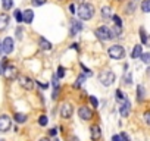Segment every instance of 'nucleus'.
I'll use <instances>...</instances> for the list:
<instances>
[{
    "label": "nucleus",
    "instance_id": "obj_1",
    "mask_svg": "<svg viewBox=\"0 0 150 141\" xmlns=\"http://www.w3.org/2000/svg\"><path fill=\"white\" fill-rule=\"evenodd\" d=\"M77 13H78L80 21H90V19L94 16V13H96L94 5L84 2V3H81V5L77 8Z\"/></svg>",
    "mask_w": 150,
    "mask_h": 141
},
{
    "label": "nucleus",
    "instance_id": "obj_2",
    "mask_svg": "<svg viewBox=\"0 0 150 141\" xmlns=\"http://www.w3.org/2000/svg\"><path fill=\"white\" fill-rule=\"evenodd\" d=\"M116 80V75L113 70H102L99 74V82L103 85V87H110Z\"/></svg>",
    "mask_w": 150,
    "mask_h": 141
},
{
    "label": "nucleus",
    "instance_id": "obj_3",
    "mask_svg": "<svg viewBox=\"0 0 150 141\" xmlns=\"http://www.w3.org/2000/svg\"><path fill=\"white\" fill-rule=\"evenodd\" d=\"M94 34H96V37L100 40V41H109V40H113L115 37H113V32H112V30L109 28V27H106V25H102V27H99V28H96V31H94Z\"/></svg>",
    "mask_w": 150,
    "mask_h": 141
},
{
    "label": "nucleus",
    "instance_id": "obj_4",
    "mask_svg": "<svg viewBox=\"0 0 150 141\" xmlns=\"http://www.w3.org/2000/svg\"><path fill=\"white\" fill-rule=\"evenodd\" d=\"M108 54L113 60H121V59L125 57V49L121 44H113L108 49Z\"/></svg>",
    "mask_w": 150,
    "mask_h": 141
},
{
    "label": "nucleus",
    "instance_id": "obj_5",
    "mask_svg": "<svg viewBox=\"0 0 150 141\" xmlns=\"http://www.w3.org/2000/svg\"><path fill=\"white\" fill-rule=\"evenodd\" d=\"M3 77L6 81H13L19 77V70L13 66V65H6L3 69Z\"/></svg>",
    "mask_w": 150,
    "mask_h": 141
},
{
    "label": "nucleus",
    "instance_id": "obj_6",
    "mask_svg": "<svg viewBox=\"0 0 150 141\" xmlns=\"http://www.w3.org/2000/svg\"><path fill=\"white\" fill-rule=\"evenodd\" d=\"M84 30V25L80 19H71L69 22V37H77V34H80Z\"/></svg>",
    "mask_w": 150,
    "mask_h": 141
},
{
    "label": "nucleus",
    "instance_id": "obj_7",
    "mask_svg": "<svg viewBox=\"0 0 150 141\" xmlns=\"http://www.w3.org/2000/svg\"><path fill=\"white\" fill-rule=\"evenodd\" d=\"M18 82H19V85H21L24 90H27V91H31V90H34V87H35L34 80H31V78L27 77V75L18 77Z\"/></svg>",
    "mask_w": 150,
    "mask_h": 141
},
{
    "label": "nucleus",
    "instance_id": "obj_8",
    "mask_svg": "<svg viewBox=\"0 0 150 141\" xmlns=\"http://www.w3.org/2000/svg\"><path fill=\"white\" fill-rule=\"evenodd\" d=\"M72 115H74V106L71 103H63L60 106V118L68 121L72 118Z\"/></svg>",
    "mask_w": 150,
    "mask_h": 141
},
{
    "label": "nucleus",
    "instance_id": "obj_9",
    "mask_svg": "<svg viewBox=\"0 0 150 141\" xmlns=\"http://www.w3.org/2000/svg\"><path fill=\"white\" fill-rule=\"evenodd\" d=\"M78 118L81 121H84V122L91 121L93 119V110L88 106H80V109H78Z\"/></svg>",
    "mask_w": 150,
    "mask_h": 141
},
{
    "label": "nucleus",
    "instance_id": "obj_10",
    "mask_svg": "<svg viewBox=\"0 0 150 141\" xmlns=\"http://www.w3.org/2000/svg\"><path fill=\"white\" fill-rule=\"evenodd\" d=\"M12 128V118L8 115H0V132H8Z\"/></svg>",
    "mask_w": 150,
    "mask_h": 141
},
{
    "label": "nucleus",
    "instance_id": "obj_11",
    "mask_svg": "<svg viewBox=\"0 0 150 141\" xmlns=\"http://www.w3.org/2000/svg\"><path fill=\"white\" fill-rule=\"evenodd\" d=\"M13 50H15V41H13V38L6 37L3 40V43H2V51L6 53V54H11V53H13Z\"/></svg>",
    "mask_w": 150,
    "mask_h": 141
},
{
    "label": "nucleus",
    "instance_id": "obj_12",
    "mask_svg": "<svg viewBox=\"0 0 150 141\" xmlns=\"http://www.w3.org/2000/svg\"><path fill=\"white\" fill-rule=\"evenodd\" d=\"M119 113H121L122 118H128V115L131 113V103H129L128 99L125 102H122V104L119 106Z\"/></svg>",
    "mask_w": 150,
    "mask_h": 141
},
{
    "label": "nucleus",
    "instance_id": "obj_13",
    "mask_svg": "<svg viewBox=\"0 0 150 141\" xmlns=\"http://www.w3.org/2000/svg\"><path fill=\"white\" fill-rule=\"evenodd\" d=\"M90 138H91V141H99L102 138V129L99 125H93L90 128Z\"/></svg>",
    "mask_w": 150,
    "mask_h": 141
},
{
    "label": "nucleus",
    "instance_id": "obj_14",
    "mask_svg": "<svg viewBox=\"0 0 150 141\" xmlns=\"http://www.w3.org/2000/svg\"><path fill=\"white\" fill-rule=\"evenodd\" d=\"M38 47H40L43 51H50V50L53 49L52 43H50L49 40H46L44 37H40V38H38Z\"/></svg>",
    "mask_w": 150,
    "mask_h": 141
},
{
    "label": "nucleus",
    "instance_id": "obj_15",
    "mask_svg": "<svg viewBox=\"0 0 150 141\" xmlns=\"http://www.w3.org/2000/svg\"><path fill=\"white\" fill-rule=\"evenodd\" d=\"M33 21H34V12L31 9L22 11V22L24 24H31Z\"/></svg>",
    "mask_w": 150,
    "mask_h": 141
},
{
    "label": "nucleus",
    "instance_id": "obj_16",
    "mask_svg": "<svg viewBox=\"0 0 150 141\" xmlns=\"http://www.w3.org/2000/svg\"><path fill=\"white\" fill-rule=\"evenodd\" d=\"M9 22H11V18L8 13H0V31H5L9 27Z\"/></svg>",
    "mask_w": 150,
    "mask_h": 141
},
{
    "label": "nucleus",
    "instance_id": "obj_17",
    "mask_svg": "<svg viewBox=\"0 0 150 141\" xmlns=\"http://www.w3.org/2000/svg\"><path fill=\"white\" fill-rule=\"evenodd\" d=\"M140 37H141V43L146 47H150V35L144 31V28H140Z\"/></svg>",
    "mask_w": 150,
    "mask_h": 141
},
{
    "label": "nucleus",
    "instance_id": "obj_18",
    "mask_svg": "<svg viewBox=\"0 0 150 141\" xmlns=\"http://www.w3.org/2000/svg\"><path fill=\"white\" fill-rule=\"evenodd\" d=\"M86 80H87V77H86L84 74H80V75L77 77V80H75V82H74V88H81L83 84L86 82Z\"/></svg>",
    "mask_w": 150,
    "mask_h": 141
},
{
    "label": "nucleus",
    "instance_id": "obj_19",
    "mask_svg": "<svg viewBox=\"0 0 150 141\" xmlns=\"http://www.w3.org/2000/svg\"><path fill=\"white\" fill-rule=\"evenodd\" d=\"M100 15H102L103 19L112 18V9H110V6H103V8L100 9Z\"/></svg>",
    "mask_w": 150,
    "mask_h": 141
},
{
    "label": "nucleus",
    "instance_id": "obj_20",
    "mask_svg": "<svg viewBox=\"0 0 150 141\" xmlns=\"http://www.w3.org/2000/svg\"><path fill=\"white\" fill-rule=\"evenodd\" d=\"M141 53H143V47H141V44H137V46H134V49L131 51V57L132 59H138L141 56Z\"/></svg>",
    "mask_w": 150,
    "mask_h": 141
},
{
    "label": "nucleus",
    "instance_id": "obj_21",
    "mask_svg": "<svg viewBox=\"0 0 150 141\" xmlns=\"http://www.w3.org/2000/svg\"><path fill=\"white\" fill-rule=\"evenodd\" d=\"M13 119H15V122H18V123H25V122L28 121V116H27L25 113H15V115H13Z\"/></svg>",
    "mask_w": 150,
    "mask_h": 141
},
{
    "label": "nucleus",
    "instance_id": "obj_22",
    "mask_svg": "<svg viewBox=\"0 0 150 141\" xmlns=\"http://www.w3.org/2000/svg\"><path fill=\"white\" fill-rule=\"evenodd\" d=\"M144 96H146L144 87L143 85H137V100L138 102H143L144 100Z\"/></svg>",
    "mask_w": 150,
    "mask_h": 141
},
{
    "label": "nucleus",
    "instance_id": "obj_23",
    "mask_svg": "<svg viewBox=\"0 0 150 141\" xmlns=\"http://www.w3.org/2000/svg\"><path fill=\"white\" fill-rule=\"evenodd\" d=\"M115 99H116L119 103H122V102H125V100H127V96L122 93V90H119V88H118V90L115 91Z\"/></svg>",
    "mask_w": 150,
    "mask_h": 141
},
{
    "label": "nucleus",
    "instance_id": "obj_24",
    "mask_svg": "<svg viewBox=\"0 0 150 141\" xmlns=\"http://www.w3.org/2000/svg\"><path fill=\"white\" fill-rule=\"evenodd\" d=\"M122 82H124V85H131L132 84V75L129 74V72H127L125 75H124V78H122Z\"/></svg>",
    "mask_w": 150,
    "mask_h": 141
},
{
    "label": "nucleus",
    "instance_id": "obj_25",
    "mask_svg": "<svg viewBox=\"0 0 150 141\" xmlns=\"http://www.w3.org/2000/svg\"><path fill=\"white\" fill-rule=\"evenodd\" d=\"M141 11L144 13H150V0H143L141 2Z\"/></svg>",
    "mask_w": 150,
    "mask_h": 141
},
{
    "label": "nucleus",
    "instance_id": "obj_26",
    "mask_svg": "<svg viewBox=\"0 0 150 141\" xmlns=\"http://www.w3.org/2000/svg\"><path fill=\"white\" fill-rule=\"evenodd\" d=\"M2 6L5 11H11L13 8V0H2Z\"/></svg>",
    "mask_w": 150,
    "mask_h": 141
},
{
    "label": "nucleus",
    "instance_id": "obj_27",
    "mask_svg": "<svg viewBox=\"0 0 150 141\" xmlns=\"http://www.w3.org/2000/svg\"><path fill=\"white\" fill-rule=\"evenodd\" d=\"M140 59H141V62H143V63L150 65V51H147V53H141Z\"/></svg>",
    "mask_w": 150,
    "mask_h": 141
},
{
    "label": "nucleus",
    "instance_id": "obj_28",
    "mask_svg": "<svg viewBox=\"0 0 150 141\" xmlns=\"http://www.w3.org/2000/svg\"><path fill=\"white\" fill-rule=\"evenodd\" d=\"M54 75L57 77V80H62V78L65 77V68H63V66H57V70H56Z\"/></svg>",
    "mask_w": 150,
    "mask_h": 141
},
{
    "label": "nucleus",
    "instance_id": "obj_29",
    "mask_svg": "<svg viewBox=\"0 0 150 141\" xmlns=\"http://www.w3.org/2000/svg\"><path fill=\"white\" fill-rule=\"evenodd\" d=\"M47 123H49V118H47L46 115H41V116L38 118V125H40V126H47Z\"/></svg>",
    "mask_w": 150,
    "mask_h": 141
},
{
    "label": "nucleus",
    "instance_id": "obj_30",
    "mask_svg": "<svg viewBox=\"0 0 150 141\" xmlns=\"http://www.w3.org/2000/svg\"><path fill=\"white\" fill-rule=\"evenodd\" d=\"M127 13L128 15H131V13H134V11H135V0H132V2H129V5L127 6Z\"/></svg>",
    "mask_w": 150,
    "mask_h": 141
},
{
    "label": "nucleus",
    "instance_id": "obj_31",
    "mask_svg": "<svg viewBox=\"0 0 150 141\" xmlns=\"http://www.w3.org/2000/svg\"><path fill=\"white\" fill-rule=\"evenodd\" d=\"M88 102H90V104L93 106V109H97V107H99V100H97V97L90 96V97H88Z\"/></svg>",
    "mask_w": 150,
    "mask_h": 141
},
{
    "label": "nucleus",
    "instance_id": "obj_32",
    "mask_svg": "<svg viewBox=\"0 0 150 141\" xmlns=\"http://www.w3.org/2000/svg\"><path fill=\"white\" fill-rule=\"evenodd\" d=\"M31 2V5L34 6V8H38V6H43V5H46V2L47 0H30Z\"/></svg>",
    "mask_w": 150,
    "mask_h": 141
},
{
    "label": "nucleus",
    "instance_id": "obj_33",
    "mask_svg": "<svg viewBox=\"0 0 150 141\" xmlns=\"http://www.w3.org/2000/svg\"><path fill=\"white\" fill-rule=\"evenodd\" d=\"M112 19H113V22H115V27L122 28V19H121L118 15H112Z\"/></svg>",
    "mask_w": 150,
    "mask_h": 141
},
{
    "label": "nucleus",
    "instance_id": "obj_34",
    "mask_svg": "<svg viewBox=\"0 0 150 141\" xmlns=\"http://www.w3.org/2000/svg\"><path fill=\"white\" fill-rule=\"evenodd\" d=\"M13 16H15V19L21 24L22 22V11H19V9H16L15 12H13Z\"/></svg>",
    "mask_w": 150,
    "mask_h": 141
},
{
    "label": "nucleus",
    "instance_id": "obj_35",
    "mask_svg": "<svg viewBox=\"0 0 150 141\" xmlns=\"http://www.w3.org/2000/svg\"><path fill=\"white\" fill-rule=\"evenodd\" d=\"M15 34H16V38H18V40H22V38H24V30H22L21 27H18V28H16Z\"/></svg>",
    "mask_w": 150,
    "mask_h": 141
},
{
    "label": "nucleus",
    "instance_id": "obj_36",
    "mask_svg": "<svg viewBox=\"0 0 150 141\" xmlns=\"http://www.w3.org/2000/svg\"><path fill=\"white\" fill-rule=\"evenodd\" d=\"M34 82H35V85H38L41 90H47V88H49V85H50L49 82H41V81H34Z\"/></svg>",
    "mask_w": 150,
    "mask_h": 141
},
{
    "label": "nucleus",
    "instance_id": "obj_37",
    "mask_svg": "<svg viewBox=\"0 0 150 141\" xmlns=\"http://www.w3.org/2000/svg\"><path fill=\"white\" fill-rule=\"evenodd\" d=\"M143 119H144V122L150 126V110H146V112L143 113Z\"/></svg>",
    "mask_w": 150,
    "mask_h": 141
},
{
    "label": "nucleus",
    "instance_id": "obj_38",
    "mask_svg": "<svg viewBox=\"0 0 150 141\" xmlns=\"http://www.w3.org/2000/svg\"><path fill=\"white\" fill-rule=\"evenodd\" d=\"M119 137H121V141H131L129 140V137L125 134V132H122V134H119Z\"/></svg>",
    "mask_w": 150,
    "mask_h": 141
},
{
    "label": "nucleus",
    "instance_id": "obj_39",
    "mask_svg": "<svg viewBox=\"0 0 150 141\" xmlns=\"http://www.w3.org/2000/svg\"><path fill=\"white\" fill-rule=\"evenodd\" d=\"M69 13L71 15H75V13H77V9H75V5H69Z\"/></svg>",
    "mask_w": 150,
    "mask_h": 141
},
{
    "label": "nucleus",
    "instance_id": "obj_40",
    "mask_svg": "<svg viewBox=\"0 0 150 141\" xmlns=\"http://www.w3.org/2000/svg\"><path fill=\"white\" fill-rule=\"evenodd\" d=\"M49 135H50V137H56V135H57V128H52V129L49 131Z\"/></svg>",
    "mask_w": 150,
    "mask_h": 141
},
{
    "label": "nucleus",
    "instance_id": "obj_41",
    "mask_svg": "<svg viewBox=\"0 0 150 141\" xmlns=\"http://www.w3.org/2000/svg\"><path fill=\"white\" fill-rule=\"evenodd\" d=\"M68 141H80V140H78V137L71 135V137H68Z\"/></svg>",
    "mask_w": 150,
    "mask_h": 141
},
{
    "label": "nucleus",
    "instance_id": "obj_42",
    "mask_svg": "<svg viewBox=\"0 0 150 141\" xmlns=\"http://www.w3.org/2000/svg\"><path fill=\"white\" fill-rule=\"evenodd\" d=\"M71 49H74V50H77V51H80V47H78V44H77V43H74V44H71Z\"/></svg>",
    "mask_w": 150,
    "mask_h": 141
},
{
    "label": "nucleus",
    "instance_id": "obj_43",
    "mask_svg": "<svg viewBox=\"0 0 150 141\" xmlns=\"http://www.w3.org/2000/svg\"><path fill=\"white\" fill-rule=\"evenodd\" d=\"M112 141H121V137H119V135H116V134H115V135H113V137H112Z\"/></svg>",
    "mask_w": 150,
    "mask_h": 141
},
{
    "label": "nucleus",
    "instance_id": "obj_44",
    "mask_svg": "<svg viewBox=\"0 0 150 141\" xmlns=\"http://www.w3.org/2000/svg\"><path fill=\"white\" fill-rule=\"evenodd\" d=\"M3 69H5V65L0 62V75H3Z\"/></svg>",
    "mask_w": 150,
    "mask_h": 141
},
{
    "label": "nucleus",
    "instance_id": "obj_45",
    "mask_svg": "<svg viewBox=\"0 0 150 141\" xmlns=\"http://www.w3.org/2000/svg\"><path fill=\"white\" fill-rule=\"evenodd\" d=\"M38 141H52V140H50L49 137H43V138H40Z\"/></svg>",
    "mask_w": 150,
    "mask_h": 141
},
{
    "label": "nucleus",
    "instance_id": "obj_46",
    "mask_svg": "<svg viewBox=\"0 0 150 141\" xmlns=\"http://www.w3.org/2000/svg\"><path fill=\"white\" fill-rule=\"evenodd\" d=\"M147 75H150V68L147 69Z\"/></svg>",
    "mask_w": 150,
    "mask_h": 141
},
{
    "label": "nucleus",
    "instance_id": "obj_47",
    "mask_svg": "<svg viewBox=\"0 0 150 141\" xmlns=\"http://www.w3.org/2000/svg\"><path fill=\"white\" fill-rule=\"evenodd\" d=\"M53 141H60V140H59V138H54V140H53Z\"/></svg>",
    "mask_w": 150,
    "mask_h": 141
},
{
    "label": "nucleus",
    "instance_id": "obj_48",
    "mask_svg": "<svg viewBox=\"0 0 150 141\" xmlns=\"http://www.w3.org/2000/svg\"><path fill=\"white\" fill-rule=\"evenodd\" d=\"M0 141H5V140H3V138H0Z\"/></svg>",
    "mask_w": 150,
    "mask_h": 141
},
{
    "label": "nucleus",
    "instance_id": "obj_49",
    "mask_svg": "<svg viewBox=\"0 0 150 141\" xmlns=\"http://www.w3.org/2000/svg\"><path fill=\"white\" fill-rule=\"evenodd\" d=\"M118 2H124V0H118Z\"/></svg>",
    "mask_w": 150,
    "mask_h": 141
},
{
    "label": "nucleus",
    "instance_id": "obj_50",
    "mask_svg": "<svg viewBox=\"0 0 150 141\" xmlns=\"http://www.w3.org/2000/svg\"><path fill=\"white\" fill-rule=\"evenodd\" d=\"M59 2H62V0H59Z\"/></svg>",
    "mask_w": 150,
    "mask_h": 141
}]
</instances>
